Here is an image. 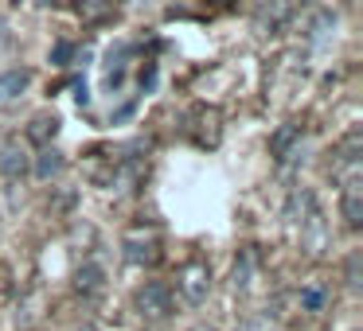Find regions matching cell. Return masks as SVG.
Here are the masks:
<instances>
[{
	"instance_id": "obj_16",
	"label": "cell",
	"mask_w": 363,
	"mask_h": 331,
	"mask_svg": "<svg viewBox=\"0 0 363 331\" xmlns=\"http://www.w3.org/2000/svg\"><path fill=\"white\" fill-rule=\"evenodd\" d=\"M359 144H363L359 129H352V133H347L344 141H340V149H336L340 168H352V175H355V168H359Z\"/></svg>"
},
{
	"instance_id": "obj_11",
	"label": "cell",
	"mask_w": 363,
	"mask_h": 331,
	"mask_svg": "<svg viewBox=\"0 0 363 331\" xmlns=\"http://www.w3.org/2000/svg\"><path fill=\"white\" fill-rule=\"evenodd\" d=\"M74 289H79L82 296H98V292L106 289V269L98 265V261H82L79 273H74Z\"/></svg>"
},
{
	"instance_id": "obj_2",
	"label": "cell",
	"mask_w": 363,
	"mask_h": 331,
	"mask_svg": "<svg viewBox=\"0 0 363 331\" xmlns=\"http://www.w3.org/2000/svg\"><path fill=\"white\" fill-rule=\"evenodd\" d=\"M269 156L277 160V168H297L305 160V137H301L297 125H281L274 137H269Z\"/></svg>"
},
{
	"instance_id": "obj_15",
	"label": "cell",
	"mask_w": 363,
	"mask_h": 331,
	"mask_svg": "<svg viewBox=\"0 0 363 331\" xmlns=\"http://www.w3.org/2000/svg\"><path fill=\"white\" fill-rule=\"evenodd\" d=\"M55 133H59L55 113H40V117H32V125H28V141H40V144H51Z\"/></svg>"
},
{
	"instance_id": "obj_12",
	"label": "cell",
	"mask_w": 363,
	"mask_h": 331,
	"mask_svg": "<svg viewBox=\"0 0 363 331\" xmlns=\"http://www.w3.org/2000/svg\"><path fill=\"white\" fill-rule=\"evenodd\" d=\"M285 20H289V0H269V4H262V8H258V28L266 35L281 32Z\"/></svg>"
},
{
	"instance_id": "obj_8",
	"label": "cell",
	"mask_w": 363,
	"mask_h": 331,
	"mask_svg": "<svg viewBox=\"0 0 363 331\" xmlns=\"http://www.w3.org/2000/svg\"><path fill=\"white\" fill-rule=\"evenodd\" d=\"M316 199H313V191L305 187V183H301V187H293L289 191V199H285V222H289V226H305L308 219H316Z\"/></svg>"
},
{
	"instance_id": "obj_6",
	"label": "cell",
	"mask_w": 363,
	"mask_h": 331,
	"mask_svg": "<svg viewBox=\"0 0 363 331\" xmlns=\"http://www.w3.org/2000/svg\"><path fill=\"white\" fill-rule=\"evenodd\" d=\"M28 86H32V71H28V66H12V71H0V110L16 105L20 98L28 94Z\"/></svg>"
},
{
	"instance_id": "obj_4",
	"label": "cell",
	"mask_w": 363,
	"mask_h": 331,
	"mask_svg": "<svg viewBox=\"0 0 363 331\" xmlns=\"http://www.w3.org/2000/svg\"><path fill=\"white\" fill-rule=\"evenodd\" d=\"M176 289H180V296L188 300L191 308H199L207 296H211V269H207L203 261H191V265H184L180 277H176Z\"/></svg>"
},
{
	"instance_id": "obj_7",
	"label": "cell",
	"mask_w": 363,
	"mask_h": 331,
	"mask_svg": "<svg viewBox=\"0 0 363 331\" xmlns=\"http://www.w3.org/2000/svg\"><path fill=\"white\" fill-rule=\"evenodd\" d=\"M129 55H133V43H118V47H110V55H106V90H110V94H121V86H125Z\"/></svg>"
},
{
	"instance_id": "obj_19",
	"label": "cell",
	"mask_w": 363,
	"mask_h": 331,
	"mask_svg": "<svg viewBox=\"0 0 363 331\" xmlns=\"http://www.w3.org/2000/svg\"><path fill=\"white\" fill-rule=\"evenodd\" d=\"M347 284H352V289H359V257L347 261Z\"/></svg>"
},
{
	"instance_id": "obj_13",
	"label": "cell",
	"mask_w": 363,
	"mask_h": 331,
	"mask_svg": "<svg viewBox=\"0 0 363 331\" xmlns=\"http://www.w3.org/2000/svg\"><path fill=\"white\" fill-rule=\"evenodd\" d=\"M332 32H336V12H316V16L308 20V43H313V47H324V43L332 40Z\"/></svg>"
},
{
	"instance_id": "obj_9",
	"label": "cell",
	"mask_w": 363,
	"mask_h": 331,
	"mask_svg": "<svg viewBox=\"0 0 363 331\" xmlns=\"http://www.w3.org/2000/svg\"><path fill=\"white\" fill-rule=\"evenodd\" d=\"M340 214H344V222L352 230L363 226V180L359 175H347L344 195H340Z\"/></svg>"
},
{
	"instance_id": "obj_3",
	"label": "cell",
	"mask_w": 363,
	"mask_h": 331,
	"mask_svg": "<svg viewBox=\"0 0 363 331\" xmlns=\"http://www.w3.org/2000/svg\"><path fill=\"white\" fill-rule=\"evenodd\" d=\"M133 304L145 320H164L172 312V289L164 281H145L141 289L133 292Z\"/></svg>"
},
{
	"instance_id": "obj_18",
	"label": "cell",
	"mask_w": 363,
	"mask_h": 331,
	"mask_svg": "<svg viewBox=\"0 0 363 331\" xmlns=\"http://www.w3.org/2000/svg\"><path fill=\"white\" fill-rule=\"evenodd\" d=\"M74 51H79V47H74V43H67V40H59V43H55V47H51V63H55V66H71V59H74Z\"/></svg>"
},
{
	"instance_id": "obj_5",
	"label": "cell",
	"mask_w": 363,
	"mask_h": 331,
	"mask_svg": "<svg viewBox=\"0 0 363 331\" xmlns=\"http://www.w3.org/2000/svg\"><path fill=\"white\" fill-rule=\"evenodd\" d=\"M28 172H32V149H28V141H20V137H9V141L0 144V175L20 183Z\"/></svg>"
},
{
	"instance_id": "obj_20",
	"label": "cell",
	"mask_w": 363,
	"mask_h": 331,
	"mask_svg": "<svg viewBox=\"0 0 363 331\" xmlns=\"http://www.w3.org/2000/svg\"><path fill=\"white\" fill-rule=\"evenodd\" d=\"M219 4H230V0H219Z\"/></svg>"
},
{
	"instance_id": "obj_14",
	"label": "cell",
	"mask_w": 363,
	"mask_h": 331,
	"mask_svg": "<svg viewBox=\"0 0 363 331\" xmlns=\"http://www.w3.org/2000/svg\"><path fill=\"white\" fill-rule=\"evenodd\" d=\"M297 304H301V312H324V304H328V289H324L320 281H308L305 289L297 292Z\"/></svg>"
},
{
	"instance_id": "obj_17",
	"label": "cell",
	"mask_w": 363,
	"mask_h": 331,
	"mask_svg": "<svg viewBox=\"0 0 363 331\" xmlns=\"http://www.w3.org/2000/svg\"><path fill=\"white\" fill-rule=\"evenodd\" d=\"M254 265H258V253H254V250H242V253H238V261H235V289H250Z\"/></svg>"
},
{
	"instance_id": "obj_1",
	"label": "cell",
	"mask_w": 363,
	"mask_h": 331,
	"mask_svg": "<svg viewBox=\"0 0 363 331\" xmlns=\"http://www.w3.org/2000/svg\"><path fill=\"white\" fill-rule=\"evenodd\" d=\"M121 257L129 261V265H157L160 261V238H157V230H149V226H137V230H129L125 238H121Z\"/></svg>"
},
{
	"instance_id": "obj_10",
	"label": "cell",
	"mask_w": 363,
	"mask_h": 331,
	"mask_svg": "<svg viewBox=\"0 0 363 331\" xmlns=\"http://www.w3.org/2000/svg\"><path fill=\"white\" fill-rule=\"evenodd\" d=\"M63 168H67L63 152H59V149H51V144H43V149L32 156V175H35L40 183L59 180V175H63Z\"/></svg>"
}]
</instances>
